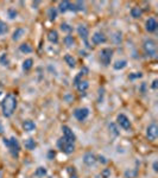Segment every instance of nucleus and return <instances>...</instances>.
<instances>
[{
    "mask_svg": "<svg viewBox=\"0 0 158 178\" xmlns=\"http://www.w3.org/2000/svg\"><path fill=\"white\" fill-rule=\"evenodd\" d=\"M17 108V98L13 94H7L3 102H1V109H3V114L6 117H10L13 115L14 110Z\"/></svg>",
    "mask_w": 158,
    "mask_h": 178,
    "instance_id": "f257e3e1",
    "label": "nucleus"
},
{
    "mask_svg": "<svg viewBox=\"0 0 158 178\" xmlns=\"http://www.w3.org/2000/svg\"><path fill=\"white\" fill-rule=\"evenodd\" d=\"M4 144L10 148V151H11L12 156H13L14 158H18L19 151H20V147H19L18 140H17L14 137H12L11 139H4Z\"/></svg>",
    "mask_w": 158,
    "mask_h": 178,
    "instance_id": "f03ea898",
    "label": "nucleus"
},
{
    "mask_svg": "<svg viewBox=\"0 0 158 178\" xmlns=\"http://www.w3.org/2000/svg\"><path fill=\"white\" fill-rule=\"evenodd\" d=\"M57 146H58V148L61 151H63L64 153H67V155H70V153H73L74 151H75V145H74V142H69V141H67L64 138H61L58 141H57Z\"/></svg>",
    "mask_w": 158,
    "mask_h": 178,
    "instance_id": "7ed1b4c3",
    "label": "nucleus"
},
{
    "mask_svg": "<svg viewBox=\"0 0 158 178\" xmlns=\"http://www.w3.org/2000/svg\"><path fill=\"white\" fill-rule=\"evenodd\" d=\"M113 57V50L109 49V48H106V49H102L99 53V58H100V62L102 66L105 67H108L111 64V59Z\"/></svg>",
    "mask_w": 158,
    "mask_h": 178,
    "instance_id": "20e7f679",
    "label": "nucleus"
},
{
    "mask_svg": "<svg viewBox=\"0 0 158 178\" xmlns=\"http://www.w3.org/2000/svg\"><path fill=\"white\" fill-rule=\"evenodd\" d=\"M144 50L149 56H154L156 55V50H157V45L156 42L153 39H146L144 42Z\"/></svg>",
    "mask_w": 158,
    "mask_h": 178,
    "instance_id": "39448f33",
    "label": "nucleus"
},
{
    "mask_svg": "<svg viewBox=\"0 0 158 178\" xmlns=\"http://www.w3.org/2000/svg\"><path fill=\"white\" fill-rule=\"evenodd\" d=\"M117 121H118V125H119L121 128H124V130H126V131L131 130V121L129 120V117L126 116L125 114H119V115L117 116Z\"/></svg>",
    "mask_w": 158,
    "mask_h": 178,
    "instance_id": "423d86ee",
    "label": "nucleus"
},
{
    "mask_svg": "<svg viewBox=\"0 0 158 178\" xmlns=\"http://www.w3.org/2000/svg\"><path fill=\"white\" fill-rule=\"evenodd\" d=\"M146 137L149 140L154 141L158 137V127L156 124H151L147 128H146Z\"/></svg>",
    "mask_w": 158,
    "mask_h": 178,
    "instance_id": "0eeeda50",
    "label": "nucleus"
},
{
    "mask_svg": "<svg viewBox=\"0 0 158 178\" xmlns=\"http://www.w3.org/2000/svg\"><path fill=\"white\" fill-rule=\"evenodd\" d=\"M74 115H75V117L79 121H84L88 117V115H89V109L86 108V107H83V108H77V109H75Z\"/></svg>",
    "mask_w": 158,
    "mask_h": 178,
    "instance_id": "6e6552de",
    "label": "nucleus"
},
{
    "mask_svg": "<svg viewBox=\"0 0 158 178\" xmlns=\"http://www.w3.org/2000/svg\"><path fill=\"white\" fill-rule=\"evenodd\" d=\"M62 131H63V138L69 142H74L76 140L75 134L73 133V131L68 127V126H62Z\"/></svg>",
    "mask_w": 158,
    "mask_h": 178,
    "instance_id": "1a4fd4ad",
    "label": "nucleus"
},
{
    "mask_svg": "<svg viewBox=\"0 0 158 178\" xmlns=\"http://www.w3.org/2000/svg\"><path fill=\"white\" fill-rule=\"evenodd\" d=\"M107 41V38H106V36L102 33V32H100V31H98V32H95L93 36H92V42L95 44V45H99V44H102V43H105Z\"/></svg>",
    "mask_w": 158,
    "mask_h": 178,
    "instance_id": "9d476101",
    "label": "nucleus"
},
{
    "mask_svg": "<svg viewBox=\"0 0 158 178\" xmlns=\"http://www.w3.org/2000/svg\"><path fill=\"white\" fill-rule=\"evenodd\" d=\"M83 163H84L87 166H92V165H94V164L97 163V157L94 156L93 153L88 152V153H86V155L83 156Z\"/></svg>",
    "mask_w": 158,
    "mask_h": 178,
    "instance_id": "9b49d317",
    "label": "nucleus"
},
{
    "mask_svg": "<svg viewBox=\"0 0 158 178\" xmlns=\"http://www.w3.org/2000/svg\"><path fill=\"white\" fill-rule=\"evenodd\" d=\"M77 32H79L80 37H81V38L87 43L88 36H89V30L87 28V26H84V25H80V26L77 27Z\"/></svg>",
    "mask_w": 158,
    "mask_h": 178,
    "instance_id": "f8f14e48",
    "label": "nucleus"
},
{
    "mask_svg": "<svg viewBox=\"0 0 158 178\" xmlns=\"http://www.w3.org/2000/svg\"><path fill=\"white\" fill-rule=\"evenodd\" d=\"M146 30L149 32H154L156 31V28H157V21L154 18H149L146 20Z\"/></svg>",
    "mask_w": 158,
    "mask_h": 178,
    "instance_id": "ddd939ff",
    "label": "nucleus"
},
{
    "mask_svg": "<svg viewBox=\"0 0 158 178\" xmlns=\"http://www.w3.org/2000/svg\"><path fill=\"white\" fill-rule=\"evenodd\" d=\"M23 128L25 132H32L36 130V124L32 120H25L23 122Z\"/></svg>",
    "mask_w": 158,
    "mask_h": 178,
    "instance_id": "4468645a",
    "label": "nucleus"
},
{
    "mask_svg": "<svg viewBox=\"0 0 158 178\" xmlns=\"http://www.w3.org/2000/svg\"><path fill=\"white\" fill-rule=\"evenodd\" d=\"M48 39H49V42H51L54 44H57L58 43V33H57V31L51 30V31L48 33Z\"/></svg>",
    "mask_w": 158,
    "mask_h": 178,
    "instance_id": "2eb2a0df",
    "label": "nucleus"
},
{
    "mask_svg": "<svg viewBox=\"0 0 158 178\" xmlns=\"http://www.w3.org/2000/svg\"><path fill=\"white\" fill-rule=\"evenodd\" d=\"M24 145H25V148H26V150H30V151L35 150L36 146H37L36 141H35L34 139H31V138H30V139H26L25 142H24Z\"/></svg>",
    "mask_w": 158,
    "mask_h": 178,
    "instance_id": "dca6fc26",
    "label": "nucleus"
},
{
    "mask_svg": "<svg viewBox=\"0 0 158 178\" xmlns=\"http://www.w3.org/2000/svg\"><path fill=\"white\" fill-rule=\"evenodd\" d=\"M24 35H25V30H24V28H21V27H19V28H17L16 31L13 32L12 39H13V41H19Z\"/></svg>",
    "mask_w": 158,
    "mask_h": 178,
    "instance_id": "f3484780",
    "label": "nucleus"
},
{
    "mask_svg": "<svg viewBox=\"0 0 158 178\" xmlns=\"http://www.w3.org/2000/svg\"><path fill=\"white\" fill-rule=\"evenodd\" d=\"M64 61H66V63H67L70 68H74V67L76 66V61H75V58H74L71 55H66V56H64Z\"/></svg>",
    "mask_w": 158,
    "mask_h": 178,
    "instance_id": "a211bd4d",
    "label": "nucleus"
},
{
    "mask_svg": "<svg viewBox=\"0 0 158 178\" xmlns=\"http://www.w3.org/2000/svg\"><path fill=\"white\" fill-rule=\"evenodd\" d=\"M126 66H127V61L121 59V61H117V62L113 64V68H114L115 70H121V69H124Z\"/></svg>",
    "mask_w": 158,
    "mask_h": 178,
    "instance_id": "6ab92c4d",
    "label": "nucleus"
},
{
    "mask_svg": "<svg viewBox=\"0 0 158 178\" xmlns=\"http://www.w3.org/2000/svg\"><path fill=\"white\" fill-rule=\"evenodd\" d=\"M32 66H34V61L31 58H27L23 62V70L24 71H29L31 68H32Z\"/></svg>",
    "mask_w": 158,
    "mask_h": 178,
    "instance_id": "aec40b11",
    "label": "nucleus"
},
{
    "mask_svg": "<svg viewBox=\"0 0 158 178\" xmlns=\"http://www.w3.org/2000/svg\"><path fill=\"white\" fill-rule=\"evenodd\" d=\"M76 87H77V89H79V92H84V90H87V89H88L89 83H88V81H80V82L76 84Z\"/></svg>",
    "mask_w": 158,
    "mask_h": 178,
    "instance_id": "412c9836",
    "label": "nucleus"
},
{
    "mask_svg": "<svg viewBox=\"0 0 158 178\" xmlns=\"http://www.w3.org/2000/svg\"><path fill=\"white\" fill-rule=\"evenodd\" d=\"M19 50L23 52V53H30L32 52V48H31V45H29L27 43H24L19 46Z\"/></svg>",
    "mask_w": 158,
    "mask_h": 178,
    "instance_id": "4be33fe9",
    "label": "nucleus"
},
{
    "mask_svg": "<svg viewBox=\"0 0 158 178\" xmlns=\"http://www.w3.org/2000/svg\"><path fill=\"white\" fill-rule=\"evenodd\" d=\"M69 6H70L69 1H62V3H59V11L62 13H64V12H67L69 10Z\"/></svg>",
    "mask_w": 158,
    "mask_h": 178,
    "instance_id": "5701e85b",
    "label": "nucleus"
},
{
    "mask_svg": "<svg viewBox=\"0 0 158 178\" xmlns=\"http://www.w3.org/2000/svg\"><path fill=\"white\" fill-rule=\"evenodd\" d=\"M142 13H143V11H142L139 7H133V9L131 10V16H132L133 18H140V17H142Z\"/></svg>",
    "mask_w": 158,
    "mask_h": 178,
    "instance_id": "b1692460",
    "label": "nucleus"
},
{
    "mask_svg": "<svg viewBox=\"0 0 158 178\" xmlns=\"http://www.w3.org/2000/svg\"><path fill=\"white\" fill-rule=\"evenodd\" d=\"M7 31H9V26H7V24L4 23V21H0V36H3V35H5V33H7Z\"/></svg>",
    "mask_w": 158,
    "mask_h": 178,
    "instance_id": "393cba45",
    "label": "nucleus"
},
{
    "mask_svg": "<svg viewBox=\"0 0 158 178\" xmlns=\"http://www.w3.org/2000/svg\"><path fill=\"white\" fill-rule=\"evenodd\" d=\"M35 174H36L37 177H44V176L46 174V169L43 167V166H39V167L35 171Z\"/></svg>",
    "mask_w": 158,
    "mask_h": 178,
    "instance_id": "a878e982",
    "label": "nucleus"
},
{
    "mask_svg": "<svg viewBox=\"0 0 158 178\" xmlns=\"http://www.w3.org/2000/svg\"><path fill=\"white\" fill-rule=\"evenodd\" d=\"M48 16L50 18V20H55L56 17H57V10L55 7H51L49 11H48Z\"/></svg>",
    "mask_w": 158,
    "mask_h": 178,
    "instance_id": "bb28decb",
    "label": "nucleus"
},
{
    "mask_svg": "<svg viewBox=\"0 0 158 178\" xmlns=\"http://www.w3.org/2000/svg\"><path fill=\"white\" fill-rule=\"evenodd\" d=\"M74 43H75V39H74L73 36H66V37H64V44H66L67 46H73Z\"/></svg>",
    "mask_w": 158,
    "mask_h": 178,
    "instance_id": "cd10ccee",
    "label": "nucleus"
},
{
    "mask_svg": "<svg viewBox=\"0 0 158 178\" xmlns=\"http://www.w3.org/2000/svg\"><path fill=\"white\" fill-rule=\"evenodd\" d=\"M0 63H1L3 66H9V57L6 53H3L1 56H0Z\"/></svg>",
    "mask_w": 158,
    "mask_h": 178,
    "instance_id": "c85d7f7f",
    "label": "nucleus"
},
{
    "mask_svg": "<svg viewBox=\"0 0 158 178\" xmlns=\"http://www.w3.org/2000/svg\"><path fill=\"white\" fill-rule=\"evenodd\" d=\"M83 9H84V4L82 1H76L74 4V10L75 11H82Z\"/></svg>",
    "mask_w": 158,
    "mask_h": 178,
    "instance_id": "c756f323",
    "label": "nucleus"
},
{
    "mask_svg": "<svg viewBox=\"0 0 158 178\" xmlns=\"http://www.w3.org/2000/svg\"><path fill=\"white\" fill-rule=\"evenodd\" d=\"M113 39H114V42L115 43H120L121 41H122V37H121V32H115L114 33V36H113Z\"/></svg>",
    "mask_w": 158,
    "mask_h": 178,
    "instance_id": "7c9ffc66",
    "label": "nucleus"
},
{
    "mask_svg": "<svg viewBox=\"0 0 158 178\" xmlns=\"http://www.w3.org/2000/svg\"><path fill=\"white\" fill-rule=\"evenodd\" d=\"M101 177L102 178H109L111 177V170L109 169H104L101 172Z\"/></svg>",
    "mask_w": 158,
    "mask_h": 178,
    "instance_id": "2f4dec72",
    "label": "nucleus"
},
{
    "mask_svg": "<svg viewBox=\"0 0 158 178\" xmlns=\"http://www.w3.org/2000/svg\"><path fill=\"white\" fill-rule=\"evenodd\" d=\"M7 13H9V17H10L11 19H14V18L17 17V14H18L17 11H16L14 9H10V10L7 11Z\"/></svg>",
    "mask_w": 158,
    "mask_h": 178,
    "instance_id": "473e14b6",
    "label": "nucleus"
},
{
    "mask_svg": "<svg viewBox=\"0 0 158 178\" xmlns=\"http://www.w3.org/2000/svg\"><path fill=\"white\" fill-rule=\"evenodd\" d=\"M61 30H62V31H66V32H70L73 28H71L68 24H62V25H61Z\"/></svg>",
    "mask_w": 158,
    "mask_h": 178,
    "instance_id": "72a5a7b5",
    "label": "nucleus"
},
{
    "mask_svg": "<svg viewBox=\"0 0 158 178\" xmlns=\"http://www.w3.org/2000/svg\"><path fill=\"white\" fill-rule=\"evenodd\" d=\"M109 130H112V132H113L114 135H118V134H119V131H118V128H117V126H115L114 124H111V125H109Z\"/></svg>",
    "mask_w": 158,
    "mask_h": 178,
    "instance_id": "f704fd0d",
    "label": "nucleus"
},
{
    "mask_svg": "<svg viewBox=\"0 0 158 178\" xmlns=\"http://www.w3.org/2000/svg\"><path fill=\"white\" fill-rule=\"evenodd\" d=\"M142 76H143L142 73H133L132 75L129 76V78H130V80H134V78H138V77H142Z\"/></svg>",
    "mask_w": 158,
    "mask_h": 178,
    "instance_id": "c9c22d12",
    "label": "nucleus"
},
{
    "mask_svg": "<svg viewBox=\"0 0 158 178\" xmlns=\"http://www.w3.org/2000/svg\"><path fill=\"white\" fill-rule=\"evenodd\" d=\"M126 177H129V178H133L134 176H136V172H133V171H126Z\"/></svg>",
    "mask_w": 158,
    "mask_h": 178,
    "instance_id": "e433bc0d",
    "label": "nucleus"
},
{
    "mask_svg": "<svg viewBox=\"0 0 158 178\" xmlns=\"http://www.w3.org/2000/svg\"><path fill=\"white\" fill-rule=\"evenodd\" d=\"M157 87H158V81H157V80H153V82H152V84H151V88H152V89H157Z\"/></svg>",
    "mask_w": 158,
    "mask_h": 178,
    "instance_id": "4c0bfd02",
    "label": "nucleus"
},
{
    "mask_svg": "<svg viewBox=\"0 0 158 178\" xmlns=\"http://www.w3.org/2000/svg\"><path fill=\"white\" fill-rule=\"evenodd\" d=\"M99 162L102 163V164H106V163H107V160H106V158H105L104 156H99Z\"/></svg>",
    "mask_w": 158,
    "mask_h": 178,
    "instance_id": "58836bf2",
    "label": "nucleus"
},
{
    "mask_svg": "<svg viewBox=\"0 0 158 178\" xmlns=\"http://www.w3.org/2000/svg\"><path fill=\"white\" fill-rule=\"evenodd\" d=\"M153 171H154V172H157V171H158V163H157V162H154V163H153Z\"/></svg>",
    "mask_w": 158,
    "mask_h": 178,
    "instance_id": "ea45409f",
    "label": "nucleus"
},
{
    "mask_svg": "<svg viewBox=\"0 0 158 178\" xmlns=\"http://www.w3.org/2000/svg\"><path fill=\"white\" fill-rule=\"evenodd\" d=\"M52 157H55V153H54V151H50V152H49V158L51 159Z\"/></svg>",
    "mask_w": 158,
    "mask_h": 178,
    "instance_id": "a19ab883",
    "label": "nucleus"
},
{
    "mask_svg": "<svg viewBox=\"0 0 158 178\" xmlns=\"http://www.w3.org/2000/svg\"><path fill=\"white\" fill-rule=\"evenodd\" d=\"M70 178H77V176H76V174H75V173H73V174H71V176H70Z\"/></svg>",
    "mask_w": 158,
    "mask_h": 178,
    "instance_id": "79ce46f5",
    "label": "nucleus"
},
{
    "mask_svg": "<svg viewBox=\"0 0 158 178\" xmlns=\"http://www.w3.org/2000/svg\"><path fill=\"white\" fill-rule=\"evenodd\" d=\"M0 178H3V172L0 171Z\"/></svg>",
    "mask_w": 158,
    "mask_h": 178,
    "instance_id": "37998d69",
    "label": "nucleus"
},
{
    "mask_svg": "<svg viewBox=\"0 0 158 178\" xmlns=\"http://www.w3.org/2000/svg\"><path fill=\"white\" fill-rule=\"evenodd\" d=\"M1 94H3V93H1V92H0V96H1Z\"/></svg>",
    "mask_w": 158,
    "mask_h": 178,
    "instance_id": "c03bdc74",
    "label": "nucleus"
}]
</instances>
